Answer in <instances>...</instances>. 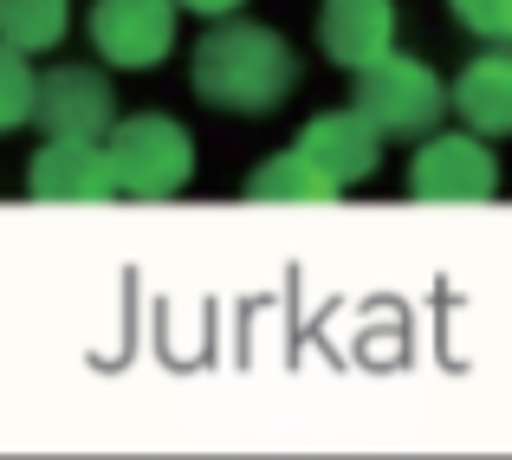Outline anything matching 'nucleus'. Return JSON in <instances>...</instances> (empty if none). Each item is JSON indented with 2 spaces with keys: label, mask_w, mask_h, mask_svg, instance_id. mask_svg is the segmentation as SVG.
<instances>
[{
  "label": "nucleus",
  "mask_w": 512,
  "mask_h": 460,
  "mask_svg": "<svg viewBox=\"0 0 512 460\" xmlns=\"http://www.w3.org/2000/svg\"><path fill=\"white\" fill-rule=\"evenodd\" d=\"M292 85H299V59H292V46L260 20H221V26H208V39L195 46V91L214 111L266 117L292 98Z\"/></svg>",
  "instance_id": "1"
},
{
  "label": "nucleus",
  "mask_w": 512,
  "mask_h": 460,
  "mask_svg": "<svg viewBox=\"0 0 512 460\" xmlns=\"http://www.w3.org/2000/svg\"><path fill=\"white\" fill-rule=\"evenodd\" d=\"M104 156H111V182L117 195H175V188L195 175V143L175 117H124V124L104 137Z\"/></svg>",
  "instance_id": "2"
},
{
  "label": "nucleus",
  "mask_w": 512,
  "mask_h": 460,
  "mask_svg": "<svg viewBox=\"0 0 512 460\" xmlns=\"http://www.w3.org/2000/svg\"><path fill=\"white\" fill-rule=\"evenodd\" d=\"M448 104H454V91L422 59H402V52L357 72V91H350V111L370 117L376 137H422V130H435V117Z\"/></svg>",
  "instance_id": "3"
},
{
  "label": "nucleus",
  "mask_w": 512,
  "mask_h": 460,
  "mask_svg": "<svg viewBox=\"0 0 512 460\" xmlns=\"http://www.w3.org/2000/svg\"><path fill=\"white\" fill-rule=\"evenodd\" d=\"M175 13L182 0H91V46L117 72H150L175 46Z\"/></svg>",
  "instance_id": "4"
},
{
  "label": "nucleus",
  "mask_w": 512,
  "mask_h": 460,
  "mask_svg": "<svg viewBox=\"0 0 512 460\" xmlns=\"http://www.w3.org/2000/svg\"><path fill=\"white\" fill-rule=\"evenodd\" d=\"M39 124L52 143H104L117 130V91L91 65H59L39 78Z\"/></svg>",
  "instance_id": "5"
},
{
  "label": "nucleus",
  "mask_w": 512,
  "mask_h": 460,
  "mask_svg": "<svg viewBox=\"0 0 512 460\" xmlns=\"http://www.w3.org/2000/svg\"><path fill=\"white\" fill-rule=\"evenodd\" d=\"M409 188L422 201H487L500 188V162L474 130H454V137H428L409 162Z\"/></svg>",
  "instance_id": "6"
},
{
  "label": "nucleus",
  "mask_w": 512,
  "mask_h": 460,
  "mask_svg": "<svg viewBox=\"0 0 512 460\" xmlns=\"http://www.w3.org/2000/svg\"><path fill=\"white\" fill-rule=\"evenodd\" d=\"M292 156H299L305 169L338 195V188L363 182V175L376 169V124H370V117H357V111H331V117H318V124L299 130Z\"/></svg>",
  "instance_id": "7"
},
{
  "label": "nucleus",
  "mask_w": 512,
  "mask_h": 460,
  "mask_svg": "<svg viewBox=\"0 0 512 460\" xmlns=\"http://www.w3.org/2000/svg\"><path fill=\"white\" fill-rule=\"evenodd\" d=\"M318 46L350 72H370V65H383L396 52V7L389 0H325Z\"/></svg>",
  "instance_id": "8"
},
{
  "label": "nucleus",
  "mask_w": 512,
  "mask_h": 460,
  "mask_svg": "<svg viewBox=\"0 0 512 460\" xmlns=\"http://www.w3.org/2000/svg\"><path fill=\"white\" fill-rule=\"evenodd\" d=\"M26 188L39 201H111L117 195L104 143H46L33 156V169H26Z\"/></svg>",
  "instance_id": "9"
},
{
  "label": "nucleus",
  "mask_w": 512,
  "mask_h": 460,
  "mask_svg": "<svg viewBox=\"0 0 512 460\" xmlns=\"http://www.w3.org/2000/svg\"><path fill=\"white\" fill-rule=\"evenodd\" d=\"M454 111L474 137H512V46H493L454 78Z\"/></svg>",
  "instance_id": "10"
},
{
  "label": "nucleus",
  "mask_w": 512,
  "mask_h": 460,
  "mask_svg": "<svg viewBox=\"0 0 512 460\" xmlns=\"http://www.w3.org/2000/svg\"><path fill=\"white\" fill-rule=\"evenodd\" d=\"M65 26H72V0H0V46L26 52V59L59 46Z\"/></svg>",
  "instance_id": "11"
},
{
  "label": "nucleus",
  "mask_w": 512,
  "mask_h": 460,
  "mask_svg": "<svg viewBox=\"0 0 512 460\" xmlns=\"http://www.w3.org/2000/svg\"><path fill=\"white\" fill-rule=\"evenodd\" d=\"M26 117H39V72L26 65V52L0 46V130H20Z\"/></svg>",
  "instance_id": "12"
},
{
  "label": "nucleus",
  "mask_w": 512,
  "mask_h": 460,
  "mask_svg": "<svg viewBox=\"0 0 512 460\" xmlns=\"http://www.w3.org/2000/svg\"><path fill=\"white\" fill-rule=\"evenodd\" d=\"M253 195H260V201H331V188H325V182H318V175L305 169L299 156L286 150L279 162H266V169L253 175Z\"/></svg>",
  "instance_id": "13"
},
{
  "label": "nucleus",
  "mask_w": 512,
  "mask_h": 460,
  "mask_svg": "<svg viewBox=\"0 0 512 460\" xmlns=\"http://www.w3.org/2000/svg\"><path fill=\"white\" fill-rule=\"evenodd\" d=\"M448 7L467 33L493 39V46H512V0H448Z\"/></svg>",
  "instance_id": "14"
},
{
  "label": "nucleus",
  "mask_w": 512,
  "mask_h": 460,
  "mask_svg": "<svg viewBox=\"0 0 512 460\" xmlns=\"http://www.w3.org/2000/svg\"><path fill=\"white\" fill-rule=\"evenodd\" d=\"M182 7H188V13H201V20H234L247 0H182Z\"/></svg>",
  "instance_id": "15"
}]
</instances>
